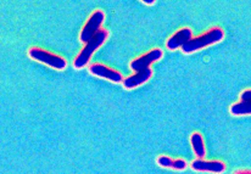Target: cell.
Wrapping results in <instances>:
<instances>
[{
	"label": "cell",
	"mask_w": 251,
	"mask_h": 174,
	"mask_svg": "<svg viewBox=\"0 0 251 174\" xmlns=\"http://www.w3.org/2000/svg\"><path fill=\"white\" fill-rule=\"evenodd\" d=\"M143 4H145V5H154L155 4V1L154 0H150V1H142Z\"/></svg>",
	"instance_id": "obj_14"
},
{
	"label": "cell",
	"mask_w": 251,
	"mask_h": 174,
	"mask_svg": "<svg viewBox=\"0 0 251 174\" xmlns=\"http://www.w3.org/2000/svg\"><path fill=\"white\" fill-rule=\"evenodd\" d=\"M89 72L92 73V75H97V77L104 78V79L110 80V82L112 83H122L125 79L124 75H122L119 71L112 70L110 69V67L105 66V65L98 64V62L90 65Z\"/></svg>",
	"instance_id": "obj_6"
},
{
	"label": "cell",
	"mask_w": 251,
	"mask_h": 174,
	"mask_svg": "<svg viewBox=\"0 0 251 174\" xmlns=\"http://www.w3.org/2000/svg\"><path fill=\"white\" fill-rule=\"evenodd\" d=\"M193 171L195 172H211V173H223L226 171V165L222 162V161L218 160H200V158H197L192 162L190 165Z\"/></svg>",
	"instance_id": "obj_7"
},
{
	"label": "cell",
	"mask_w": 251,
	"mask_h": 174,
	"mask_svg": "<svg viewBox=\"0 0 251 174\" xmlns=\"http://www.w3.org/2000/svg\"><path fill=\"white\" fill-rule=\"evenodd\" d=\"M157 165H159L160 167L171 168V170L176 171H183L188 167L187 161L183 160V158L173 160V158L167 157V156H160V157L157 158Z\"/></svg>",
	"instance_id": "obj_9"
},
{
	"label": "cell",
	"mask_w": 251,
	"mask_h": 174,
	"mask_svg": "<svg viewBox=\"0 0 251 174\" xmlns=\"http://www.w3.org/2000/svg\"><path fill=\"white\" fill-rule=\"evenodd\" d=\"M233 174H251V170H238L234 171Z\"/></svg>",
	"instance_id": "obj_13"
},
{
	"label": "cell",
	"mask_w": 251,
	"mask_h": 174,
	"mask_svg": "<svg viewBox=\"0 0 251 174\" xmlns=\"http://www.w3.org/2000/svg\"><path fill=\"white\" fill-rule=\"evenodd\" d=\"M162 56H164V51L159 48H155L133 60L129 66L135 73L124 79L122 84L126 89H135L139 85L147 83L152 77V70L150 65L159 61Z\"/></svg>",
	"instance_id": "obj_1"
},
{
	"label": "cell",
	"mask_w": 251,
	"mask_h": 174,
	"mask_svg": "<svg viewBox=\"0 0 251 174\" xmlns=\"http://www.w3.org/2000/svg\"><path fill=\"white\" fill-rule=\"evenodd\" d=\"M105 21V14L101 10H97V11L93 12L89 16L88 21L85 22L83 28H82L81 33H79V40L82 43L87 44L98 32L100 31V27L102 26Z\"/></svg>",
	"instance_id": "obj_5"
},
{
	"label": "cell",
	"mask_w": 251,
	"mask_h": 174,
	"mask_svg": "<svg viewBox=\"0 0 251 174\" xmlns=\"http://www.w3.org/2000/svg\"><path fill=\"white\" fill-rule=\"evenodd\" d=\"M193 39V31L188 27L179 29L175 34L171 35L166 42V48L168 50H177L182 49L187 43H189Z\"/></svg>",
	"instance_id": "obj_8"
},
{
	"label": "cell",
	"mask_w": 251,
	"mask_h": 174,
	"mask_svg": "<svg viewBox=\"0 0 251 174\" xmlns=\"http://www.w3.org/2000/svg\"><path fill=\"white\" fill-rule=\"evenodd\" d=\"M109 34L110 33L107 29H105V28L100 29V31L98 32V33L95 34L94 37H93L92 39L87 43V44H85V47L81 50V51H79V54L77 55V57L75 59V61H74L75 69L79 70V69H83V67L87 66V65L89 64L92 55L94 54V52L97 51V50L99 49V48L101 47L105 42H106L107 38H109Z\"/></svg>",
	"instance_id": "obj_3"
},
{
	"label": "cell",
	"mask_w": 251,
	"mask_h": 174,
	"mask_svg": "<svg viewBox=\"0 0 251 174\" xmlns=\"http://www.w3.org/2000/svg\"><path fill=\"white\" fill-rule=\"evenodd\" d=\"M223 38H225L223 29L221 27H213L205 33L198 35V37H193V39L189 43H187L180 50L185 55L193 54V52L199 51V50L210 47V45L217 44L221 40H223Z\"/></svg>",
	"instance_id": "obj_2"
},
{
	"label": "cell",
	"mask_w": 251,
	"mask_h": 174,
	"mask_svg": "<svg viewBox=\"0 0 251 174\" xmlns=\"http://www.w3.org/2000/svg\"><path fill=\"white\" fill-rule=\"evenodd\" d=\"M229 112L233 116L251 115V101H239L230 106Z\"/></svg>",
	"instance_id": "obj_11"
},
{
	"label": "cell",
	"mask_w": 251,
	"mask_h": 174,
	"mask_svg": "<svg viewBox=\"0 0 251 174\" xmlns=\"http://www.w3.org/2000/svg\"><path fill=\"white\" fill-rule=\"evenodd\" d=\"M240 101H251V89L244 90L240 94Z\"/></svg>",
	"instance_id": "obj_12"
},
{
	"label": "cell",
	"mask_w": 251,
	"mask_h": 174,
	"mask_svg": "<svg viewBox=\"0 0 251 174\" xmlns=\"http://www.w3.org/2000/svg\"><path fill=\"white\" fill-rule=\"evenodd\" d=\"M28 55L31 59L36 60V61L42 62V64L48 65L51 69L61 71L65 70L67 66V61L62 56L56 54H52V52L47 51V50H43L41 48H29Z\"/></svg>",
	"instance_id": "obj_4"
},
{
	"label": "cell",
	"mask_w": 251,
	"mask_h": 174,
	"mask_svg": "<svg viewBox=\"0 0 251 174\" xmlns=\"http://www.w3.org/2000/svg\"><path fill=\"white\" fill-rule=\"evenodd\" d=\"M190 143H192L193 151L197 155V157L202 160L206 156V148H205L202 135L200 133H193L192 137H190Z\"/></svg>",
	"instance_id": "obj_10"
}]
</instances>
